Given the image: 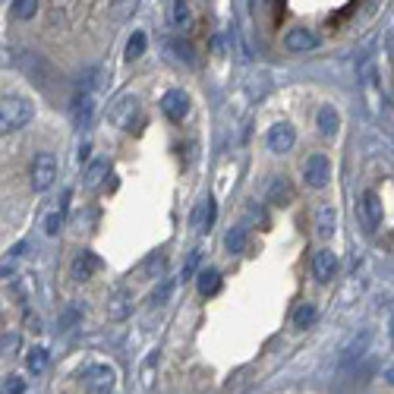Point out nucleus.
Masks as SVG:
<instances>
[{
    "mask_svg": "<svg viewBox=\"0 0 394 394\" xmlns=\"http://www.w3.org/2000/svg\"><path fill=\"white\" fill-rule=\"evenodd\" d=\"M161 111L167 114L171 120H183L186 114H189V95L180 89H171L167 95L161 98Z\"/></svg>",
    "mask_w": 394,
    "mask_h": 394,
    "instance_id": "11",
    "label": "nucleus"
},
{
    "mask_svg": "<svg viewBox=\"0 0 394 394\" xmlns=\"http://www.w3.org/2000/svg\"><path fill=\"white\" fill-rule=\"evenodd\" d=\"M313 322H315V303H300V309L293 313V328H297V331H306Z\"/></svg>",
    "mask_w": 394,
    "mask_h": 394,
    "instance_id": "24",
    "label": "nucleus"
},
{
    "mask_svg": "<svg viewBox=\"0 0 394 394\" xmlns=\"http://www.w3.org/2000/svg\"><path fill=\"white\" fill-rule=\"evenodd\" d=\"M38 13V0H13V16L16 19H32Z\"/></svg>",
    "mask_w": 394,
    "mask_h": 394,
    "instance_id": "28",
    "label": "nucleus"
},
{
    "mask_svg": "<svg viewBox=\"0 0 394 394\" xmlns=\"http://www.w3.org/2000/svg\"><path fill=\"white\" fill-rule=\"evenodd\" d=\"M164 262H167V259H164L161 253H152L149 259H145V262H142V265H139V271H136V278H142V281H149V278H158V275H161V271H164Z\"/></svg>",
    "mask_w": 394,
    "mask_h": 394,
    "instance_id": "20",
    "label": "nucleus"
},
{
    "mask_svg": "<svg viewBox=\"0 0 394 394\" xmlns=\"http://www.w3.org/2000/svg\"><path fill=\"white\" fill-rule=\"evenodd\" d=\"M25 325H29L32 331H41V319H38L35 313H25Z\"/></svg>",
    "mask_w": 394,
    "mask_h": 394,
    "instance_id": "35",
    "label": "nucleus"
},
{
    "mask_svg": "<svg viewBox=\"0 0 394 394\" xmlns=\"http://www.w3.org/2000/svg\"><path fill=\"white\" fill-rule=\"evenodd\" d=\"M315 123H319V133L322 136H335L338 127H341V117H338V111L331 105L319 107V117H315Z\"/></svg>",
    "mask_w": 394,
    "mask_h": 394,
    "instance_id": "19",
    "label": "nucleus"
},
{
    "mask_svg": "<svg viewBox=\"0 0 394 394\" xmlns=\"http://www.w3.org/2000/svg\"><path fill=\"white\" fill-rule=\"evenodd\" d=\"M92 114H95V95L92 92H82V95L73 98V120L76 127H89Z\"/></svg>",
    "mask_w": 394,
    "mask_h": 394,
    "instance_id": "13",
    "label": "nucleus"
},
{
    "mask_svg": "<svg viewBox=\"0 0 394 394\" xmlns=\"http://www.w3.org/2000/svg\"><path fill=\"white\" fill-rule=\"evenodd\" d=\"M129 313H133V293L129 290H114L111 297H107V319L123 322V319H129Z\"/></svg>",
    "mask_w": 394,
    "mask_h": 394,
    "instance_id": "9",
    "label": "nucleus"
},
{
    "mask_svg": "<svg viewBox=\"0 0 394 394\" xmlns=\"http://www.w3.org/2000/svg\"><path fill=\"white\" fill-rule=\"evenodd\" d=\"M19 350V338L16 335H3V353H16Z\"/></svg>",
    "mask_w": 394,
    "mask_h": 394,
    "instance_id": "34",
    "label": "nucleus"
},
{
    "mask_svg": "<svg viewBox=\"0 0 394 394\" xmlns=\"http://www.w3.org/2000/svg\"><path fill=\"white\" fill-rule=\"evenodd\" d=\"M174 48H177V57H183L186 60V63H193V48H189V45H186V41H177V45H174Z\"/></svg>",
    "mask_w": 394,
    "mask_h": 394,
    "instance_id": "33",
    "label": "nucleus"
},
{
    "mask_svg": "<svg viewBox=\"0 0 394 394\" xmlns=\"http://www.w3.org/2000/svg\"><path fill=\"white\" fill-rule=\"evenodd\" d=\"M357 218L363 221V227H366L369 234L379 231V224H382V199H379V193H372V189H366V193L360 196Z\"/></svg>",
    "mask_w": 394,
    "mask_h": 394,
    "instance_id": "4",
    "label": "nucleus"
},
{
    "mask_svg": "<svg viewBox=\"0 0 394 394\" xmlns=\"http://www.w3.org/2000/svg\"><path fill=\"white\" fill-rule=\"evenodd\" d=\"M111 174V161H105V158H98V161L89 164V171L82 174V183H85V189H95V186L105 183V177Z\"/></svg>",
    "mask_w": 394,
    "mask_h": 394,
    "instance_id": "17",
    "label": "nucleus"
},
{
    "mask_svg": "<svg viewBox=\"0 0 394 394\" xmlns=\"http://www.w3.org/2000/svg\"><path fill=\"white\" fill-rule=\"evenodd\" d=\"M385 379H388V382H391V385H394V366H391V369H385Z\"/></svg>",
    "mask_w": 394,
    "mask_h": 394,
    "instance_id": "36",
    "label": "nucleus"
},
{
    "mask_svg": "<svg viewBox=\"0 0 394 394\" xmlns=\"http://www.w3.org/2000/svg\"><path fill=\"white\" fill-rule=\"evenodd\" d=\"M139 114V98L136 95H123L117 105L111 107V123L120 129H133V120Z\"/></svg>",
    "mask_w": 394,
    "mask_h": 394,
    "instance_id": "6",
    "label": "nucleus"
},
{
    "mask_svg": "<svg viewBox=\"0 0 394 394\" xmlns=\"http://www.w3.org/2000/svg\"><path fill=\"white\" fill-rule=\"evenodd\" d=\"M63 215H67V209H63V205H57V209H51V211L45 215L41 227H45L48 237H57V234H60V227H63Z\"/></svg>",
    "mask_w": 394,
    "mask_h": 394,
    "instance_id": "23",
    "label": "nucleus"
},
{
    "mask_svg": "<svg viewBox=\"0 0 394 394\" xmlns=\"http://www.w3.org/2000/svg\"><path fill=\"white\" fill-rule=\"evenodd\" d=\"M284 48L293 54H306V51H315L319 48V35L309 29H303V25H297V29H290L287 35H284Z\"/></svg>",
    "mask_w": 394,
    "mask_h": 394,
    "instance_id": "7",
    "label": "nucleus"
},
{
    "mask_svg": "<svg viewBox=\"0 0 394 394\" xmlns=\"http://www.w3.org/2000/svg\"><path fill=\"white\" fill-rule=\"evenodd\" d=\"M268 202H271V205H290V202H293V186H290L287 177L271 180V186H268Z\"/></svg>",
    "mask_w": 394,
    "mask_h": 394,
    "instance_id": "16",
    "label": "nucleus"
},
{
    "mask_svg": "<svg viewBox=\"0 0 394 394\" xmlns=\"http://www.w3.org/2000/svg\"><path fill=\"white\" fill-rule=\"evenodd\" d=\"M85 388H89L92 394H111L114 385H117V372H114V366L107 363H98L92 366V369H85Z\"/></svg>",
    "mask_w": 394,
    "mask_h": 394,
    "instance_id": "3",
    "label": "nucleus"
},
{
    "mask_svg": "<svg viewBox=\"0 0 394 394\" xmlns=\"http://www.w3.org/2000/svg\"><path fill=\"white\" fill-rule=\"evenodd\" d=\"M293 142H297V133L290 123H275V127L268 129V149L275 152V155H284V152L293 149Z\"/></svg>",
    "mask_w": 394,
    "mask_h": 394,
    "instance_id": "8",
    "label": "nucleus"
},
{
    "mask_svg": "<svg viewBox=\"0 0 394 394\" xmlns=\"http://www.w3.org/2000/svg\"><path fill=\"white\" fill-rule=\"evenodd\" d=\"M145 54V32H133L127 41V60H139Z\"/></svg>",
    "mask_w": 394,
    "mask_h": 394,
    "instance_id": "27",
    "label": "nucleus"
},
{
    "mask_svg": "<svg viewBox=\"0 0 394 394\" xmlns=\"http://www.w3.org/2000/svg\"><path fill=\"white\" fill-rule=\"evenodd\" d=\"M79 315H82V309H79V306H73V309H70V313L63 315V319H60V331H67V328L73 325V322L79 319Z\"/></svg>",
    "mask_w": 394,
    "mask_h": 394,
    "instance_id": "32",
    "label": "nucleus"
},
{
    "mask_svg": "<svg viewBox=\"0 0 394 394\" xmlns=\"http://www.w3.org/2000/svg\"><path fill=\"white\" fill-rule=\"evenodd\" d=\"M313 275H315V281H322V284H328L338 275V256L331 253V249H319V253L313 256Z\"/></svg>",
    "mask_w": 394,
    "mask_h": 394,
    "instance_id": "10",
    "label": "nucleus"
},
{
    "mask_svg": "<svg viewBox=\"0 0 394 394\" xmlns=\"http://www.w3.org/2000/svg\"><path fill=\"white\" fill-rule=\"evenodd\" d=\"M303 180L309 189H325L331 180V161L325 155H309V161L303 164Z\"/></svg>",
    "mask_w": 394,
    "mask_h": 394,
    "instance_id": "5",
    "label": "nucleus"
},
{
    "mask_svg": "<svg viewBox=\"0 0 394 394\" xmlns=\"http://www.w3.org/2000/svg\"><path fill=\"white\" fill-rule=\"evenodd\" d=\"M133 7H136V0H114V3H111V16H114V19H127V16L133 13Z\"/></svg>",
    "mask_w": 394,
    "mask_h": 394,
    "instance_id": "30",
    "label": "nucleus"
},
{
    "mask_svg": "<svg viewBox=\"0 0 394 394\" xmlns=\"http://www.w3.org/2000/svg\"><path fill=\"white\" fill-rule=\"evenodd\" d=\"M3 391H7V394H23L25 391V382L19 379V375H7V385H3Z\"/></svg>",
    "mask_w": 394,
    "mask_h": 394,
    "instance_id": "31",
    "label": "nucleus"
},
{
    "mask_svg": "<svg viewBox=\"0 0 394 394\" xmlns=\"http://www.w3.org/2000/svg\"><path fill=\"white\" fill-rule=\"evenodd\" d=\"M48 360H51V353H48V347H32L29 357H25V366H29L32 375H38V372L48 369Z\"/></svg>",
    "mask_w": 394,
    "mask_h": 394,
    "instance_id": "21",
    "label": "nucleus"
},
{
    "mask_svg": "<svg viewBox=\"0 0 394 394\" xmlns=\"http://www.w3.org/2000/svg\"><path fill=\"white\" fill-rule=\"evenodd\" d=\"M98 268H101V259H98L95 253H79L73 262V278L76 281H89Z\"/></svg>",
    "mask_w": 394,
    "mask_h": 394,
    "instance_id": "15",
    "label": "nucleus"
},
{
    "mask_svg": "<svg viewBox=\"0 0 394 394\" xmlns=\"http://www.w3.org/2000/svg\"><path fill=\"white\" fill-rule=\"evenodd\" d=\"M32 117H35V105L32 101H25L19 95L3 98V105H0V129L3 133H16V129L29 127Z\"/></svg>",
    "mask_w": 394,
    "mask_h": 394,
    "instance_id": "1",
    "label": "nucleus"
},
{
    "mask_svg": "<svg viewBox=\"0 0 394 394\" xmlns=\"http://www.w3.org/2000/svg\"><path fill=\"white\" fill-rule=\"evenodd\" d=\"M224 246H227V253H246V227H231V231L224 234Z\"/></svg>",
    "mask_w": 394,
    "mask_h": 394,
    "instance_id": "22",
    "label": "nucleus"
},
{
    "mask_svg": "<svg viewBox=\"0 0 394 394\" xmlns=\"http://www.w3.org/2000/svg\"><path fill=\"white\" fill-rule=\"evenodd\" d=\"M196 287H199L202 297H215L218 290H221V271H218V268H205V271H199Z\"/></svg>",
    "mask_w": 394,
    "mask_h": 394,
    "instance_id": "18",
    "label": "nucleus"
},
{
    "mask_svg": "<svg viewBox=\"0 0 394 394\" xmlns=\"http://www.w3.org/2000/svg\"><path fill=\"white\" fill-rule=\"evenodd\" d=\"M171 293H174V278H164V281L155 287V293H152V303H155V306L167 303V300H171Z\"/></svg>",
    "mask_w": 394,
    "mask_h": 394,
    "instance_id": "29",
    "label": "nucleus"
},
{
    "mask_svg": "<svg viewBox=\"0 0 394 394\" xmlns=\"http://www.w3.org/2000/svg\"><path fill=\"white\" fill-rule=\"evenodd\" d=\"M338 231V211L335 205H319V211H315V234H319L322 240H328L331 234Z\"/></svg>",
    "mask_w": 394,
    "mask_h": 394,
    "instance_id": "14",
    "label": "nucleus"
},
{
    "mask_svg": "<svg viewBox=\"0 0 394 394\" xmlns=\"http://www.w3.org/2000/svg\"><path fill=\"white\" fill-rule=\"evenodd\" d=\"M54 180H57V158L51 152H38L29 167V186L35 193H45L54 186Z\"/></svg>",
    "mask_w": 394,
    "mask_h": 394,
    "instance_id": "2",
    "label": "nucleus"
},
{
    "mask_svg": "<svg viewBox=\"0 0 394 394\" xmlns=\"http://www.w3.org/2000/svg\"><path fill=\"white\" fill-rule=\"evenodd\" d=\"M199 265H202V246H196V249H189V256H186V262H183V268H180V278H193L196 271H199Z\"/></svg>",
    "mask_w": 394,
    "mask_h": 394,
    "instance_id": "26",
    "label": "nucleus"
},
{
    "mask_svg": "<svg viewBox=\"0 0 394 394\" xmlns=\"http://www.w3.org/2000/svg\"><path fill=\"white\" fill-rule=\"evenodd\" d=\"M215 218H218V202L209 196V199H202L199 205H196V211H193V227H196L199 234L209 231L211 224H215Z\"/></svg>",
    "mask_w": 394,
    "mask_h": 394,
    "instance_id": "12",
    "label": "nucleus"
},
{
    "mask_svg": "<svg viewBox=\"0 0 394 394\" xmlns=\"http://www.w3.org/2000/svg\"><path fill=\"white\" fill-rule=\"evenodd\" d=\"M171 19H174V25H177V29L189 25V19H193V13H189V0H174Z\"/></svg>",
    "mask_w": 394,
    "mask_h": 394,
    "instance_id": "25",
    "label": "nucleus"
}]
</instances>
